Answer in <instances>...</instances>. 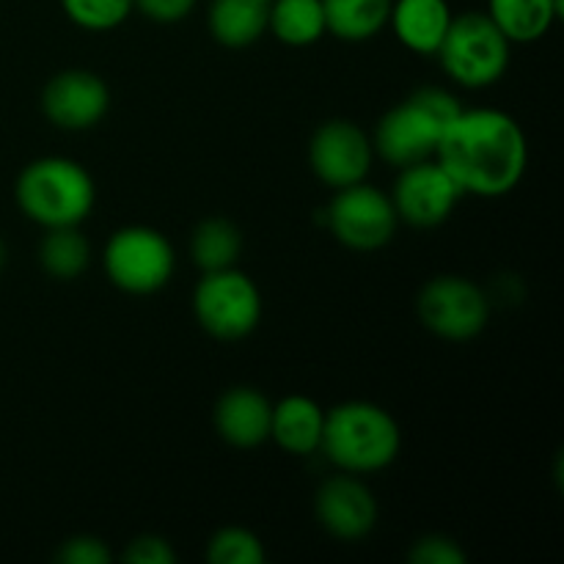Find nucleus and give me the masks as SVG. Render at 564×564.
Segmentation results:
<instances>
[{"instance_id": "5", "label": "nucleus", "mask_w": 564, "mask_h": 564, "mask_svg": "<svg viewBox=\"0 0 564 564\" xmlns=\"http://www.w3.org/2000/svg\"><path fill=\"white\" fill-rule=\"evenodd\" d=\"M510 47V39L485 11H466L452 17L449 31L435 55L455 83L466 88H488L505 77Z\"/></svg>"}, {"instance_id": "18", "label": "nucleus", "mask_w": 564, "mask_h": 564, "mask_svg": "<svg viewBox=\"0 0 564 564\" xmlns=\"http://www.w3.org/2000/svg\"><path fill=\"white\" fill-rule=\"evenodd\" d=\"M485 14L512 44H532L564 17V0H488Z\"/></svg>"}, {"instance_id": "26", "label": "nucleus", "mask_w": 564, "mask_h": 564, "mask_svg": "<svg viewBox=\"0 0 564 564\" xmlns=\"http://www.w3.org/2000/svg\"><path fill=\"white\" fill-rule=\"evenodd\" d=\"M55 560L64 564H110L113 554H110L105 540L91 538V534H77L55 551Z\"/></svg>"}, {"instance_id": "20", "label": "nucleus", "mask_w": 564, "mask_h": 564, "mask_svg": "<svg viewBox=\"0 0 564 564\" xmlns=\"http://www.w3.org/2000/svg\"><path fill=\"white\" fill-rule=\"evenodd\" d=\"M268 31L286 47H308L323 39L325 11L323 0H273Z\"/></svg>"}, {"instance_id": "4", "label": "nucleus", "mask_w": 564, "mask_h": 564, "mask_svg": "<svg viewBox=\"0 0 564 564\" xmlns=\"http://www.w3.org/2000/svg\"><path fill=\"white\" fill-rule=\"evenodd\" d=\"M17 207L42 229L80 226L97 204L91 174L77 160L39 158L20 171L14 185Z\"/></svg>"}, {"instance_id": "17", "label": "nucleus", "mask_w": 564, "mask_h": 564, "mask_svg": "<svg viewBox=\"0 0 564 564\" xmlns=\"http://www.w3.org/2000/svg\"><path fill=\"white\" fill-rule=\"evenodd\" d=\"M270 3L273 0H213L207 11L209 33L224 47H251L268 31Z\"/></svg>"}, {"instance_id": "1", "label": "nucleus", "mask_w": 564, "mask_h": 564, "mask_svg": "<svg viewBox=\"0 0 564 564\" xmlns=\"http://www.w3.org/2000/svg\"><path fill=\"white\" fill-rule=\"evenodd\" d=\"M435 160L457 182L463 196L499 198L521 185L529 165V141L510 113L463 108L446 124Z\"/></svg>"}, {"instance_id": "13", "label": "nucleus", "mask_w": 564, "mask_h": 564, "mask_svg": "<svg viewBox=\"0 0 564 564\" xmlns=\"http://www.w3.org/2000/svg\"><path fill=\"white\" fill-rule=\"evenodd\" d=\"M314 516L330 538L356 543L372 534L378 523V501L356 474L341 471L339 477H330L319 485L314 496Z\"/></svg>"}, {"instance_id": "15", "label": "nucleus", "mask_w": 564, "mask_h": 564, "mask_svg": "<svg viewBox=\"0 0 564 564\" xmlns=\"http://www.w3.org/2000/svg\"><path fill=\"white\" fill-rule=\"evenodd\" d=\"M452 9L446 0H394L389 25L397 42L419 55H435L452 25Z\"/></svg>"}, {"instance_id": "21", "label": "nucleus", "mask_w": 564, "mask_h": 564, "mask_svg": "<svg viewBox=\"0 0 564 564\" xmlns=\"http://www.w3.org/2000/svg\"><path fill=\"white\" fill-rule=\"evenodd\" d=\"M39 264L50 279L72 281L86 273L91 264V246L77 226L44 229L39 242Z\"/></svg>"}, {"instance_id": "7", "label": "nucleus", "mask_w": 564, "mask_h": 564, "mask_svg": "<svg viewBox=\"0 0 564 564\" xmlns=\"http://www.w3.org/2000/svg\"><path fill=\"white\" fill-rule=\"evenodd\" d=\"M193 314L213 339L240 341L262 319V292L237 268L204 273L193 290Z\"/></svg>"}, {"instance_id": "11", "label": "nucleus", "mask_w": 564, "mask_h": 564, "mask_svg": "<svg viewBox=\"0 0 564 564\" xmlns=\"http://www.w3.org/2000/svg\"><path fill=\"white\" fill-rule=\"evenodd\" d=\"M372 158V138L347 119H330L319 124L308 143V163L314 176L334 191L367 180Z\"/></svg>"}, {"instance_id": "16", "label": "nucleus", "mask_w": 564, "mask_h": 564, "mask_svg": "<svg viewBox=\"0 0 564 564\" xmlns=\"http://www.w3.org/2000/svg\"><path fill=\"white\" fill-rule=\"evenodd\" d=\"M325 427V411L303 394H290L273 405V416H270V438L284 449L286 455H314L319 452V441H323Z\"/></svg>"}, {"instance_id": "25", "label": "nucleus", "mask_w": 564, "mask_h": 564, "mask_svg": "<svg viewBox=\"0 0 564 564\" xmlns=\"http://www.w3.org/2000/svg\"><path fill=\"white\" fill-rule=\"evenodd\" d=\"M408 560L413 564H466L468 556L457 540L444 538V534H427L408 551Z\"/></svg>"}, {"instance_id": "23", "label": "nucleus", "mask_w": 564, "mask_h": 564, "mask_svg": "<svg viewBox=\"0 0 564 564\" xmlns=\"http://www.w3.org/2000/svg\"><path fill=\"white\" fill-rule=\"evenodd\" d=\"M264 560H268L264 543L248 529H218L207 543V562L213 564H264Z\"/></svg>"}, {"instance_id": "8", "label": "nucleus", "mask_w": 564, "mask_h": 564, "mask_svg": "<svg viewBox=\"0 0 564 564\" xmlns=\"http://www.w3.org/2000/svg\"><path fill=\"white\" fill-rule=\"evenodd\" d=\"M325 220H328L330 235L341 246L361 253L380 251L383 246H389L397 224H400L391 196L367 182H356V185L336 191L325 209Z\"/></svg>"}, {"instance_id": "19", "label": "nucleus", "mask_w": 564, "mask_h": 564, "mask_svg": "<svg viewBox=\"0 0 564 564\" xmlns=\"http://www.w3.org/2000/svg\"><path fill=\"white\" fill-rule=\"evenodd\" d=\"M394 0H323L325 31L341 42H367L389 25Z\"/></svg>"}, {"instance_id": "27", "label": "nucleus", "mask_w": 564, "mask_h": 564, "mask_svg": "<svg viewBox=\"0 0 564 564\" xmlns=\"http://www.w3.org/2000/svg\"><path fill=\"white\" fill-rule=\"evenodd\" d=\"M121 560L130 564H174L176 551L171 549V543L165 538L141 534V538H135L121 551Z\"/></svg>"}, {"instance_id": "9", "label": "nucleus", "mask_w": 564, "mask_h": 564, "mask_svg": "<svg viewBox=\"0 0 564 564\" xmlns=\"http://www.w3.org/2000/svg\"><path fill=\"white\" fill-rule=\"evenodd\" d=\"M419 319L430 334L446 341H468L490 319L488 295L463 275H435L422 286L416 301Z\"/></svg>"}, {"instance_id": "2", "label": "nucleus", "mask_w": 564, "mask_h": 564, "mask_svg": "<svg viewBox=\"0 0 564 564\" xmlns=\"http://www.w3.org/2000/svg\"><path fill=\"white\" fill-rule=\"evenodd\" d=\"M402 446L400 424L386 408L350 400L325 413L319 452L345 474H375L397 460Z\"/></svg>"}, {"instance_id": "28", "label": "nucleus", "mask_w": 564, "mask_h": 564, "mask_svg": "<svg viewBox=\"0 0 564 564\" xmlns=\"http://www.w3.org/2000/svg\"><path fill=\"white\" fill-rule=\"evenodd\" d=\"M132 9L160 25H174L196 9V0H132Z\"/></svg>"}, {"instance_id": "22", "label": "nucleus", "mask_w": 564, "mask_h": 564, "mask_svg": "<svg viewBox=\"0 0 564 564\" xmlns=\"http://www.w3.org/2000/svg\"><path fill=\"white\" fill-rule=\"evenodd\" d=\"M242 253V235L231 220L207 218L193 229L191 257L202 273L237 268Z\"/></svg>"}, {"instance_id": "12", "label": "nucleus", "mask_w": 564, "mask_h": 564, "mask_svg": "<svg viewBox=\"0 0 564 564\" xmlns=\"http://www.w3.org/2000/svg\"><path fill=\"white\" fill-rule=\"evenodd\" d=\"M108 83L88 69H66L50 77L42 91V110L58 130L83 132L108 116Z\"/></svg>"}, {"instance_id": "29", "label": "nucleus", "mask_w": 564, "mask_h": 564, "mask_svg": "<svg viewBox=\"0 0 564 564\" xmlns=\"http://www.w3.org/2000/svg\"><path fill=\"white\" fill-rule=\"evenodd\" d=\"M3 264H6V242L0 240V270H3Z\"/></svg>"}, {"instance_id": "6", "label": "nucleus", "mask_w": 564, "mask_h": 564, "mask_svg": "<svg viewBox=\"0 0 564 564\" xmlns=\"http://www.w3.org/2000/svg\"><path fill=\"white\" fill-rule=\"evenodd\" d=\"M105 273L127 295H154L176 268L174 246L152 226H124L110 235L102 253Z\"/></svg>"}, {"instance_id": "24", "label": "nucleus", "mask_w": 564, "mask_h": 564, "mask_svg": "<svg viewBox=\"0 0 564 564\" xmlns=\"http://www.w3.org/2000/svg\"><path fill=\"white\" fill-rule=\"evenodd\" d=\"M61 9L83 31H113L132 14V0H61Z\"/></svg>"}, {"instance_id": "10", "label": "nucleus", "mask_w": 564, "mask_h": 564, "mask_svg": "<svg viewBox=\"0 0 564 564\" xmlns=\"http://www.w3.org/2000/svg\"><path fill=\"white\" fill-rule=\"evenodd\" d=\"M460 198L463 191L435 158L400 169L391 191L397 218L413 229H435L449 220Z\"/></svg>"}, {"instance_id": "14", "label": "nucleus", "mask_w": 564, "mask_h": 564, "mask_svg": "<svg viewBox=\"0 0 564 564\" xmlns=\"http://www.w3.org/2000/svg\"><path fill=\"white\" fill-rule=\"evenodd\" d=\"M273 402L251 386H231L215 402V430L235 449H253L270 438Z\"/></svg>"}, {"instance_id": "3", "label": "nucleus", "mask_w": 564, "mask_h": 564, "mask_svg": "<svg viewBox=\"0 0 564 564\" xmlns=\"http://www.w3.org/2000/svg\"><path fill=\"white\" fill-rule=\"evenodd\" d=\"M463 110L460 99L446 88H416L408 99L380 116L372 135V149L386 163L405 165L433 160L446 124Z\"/></svg>"}]
</instances>
